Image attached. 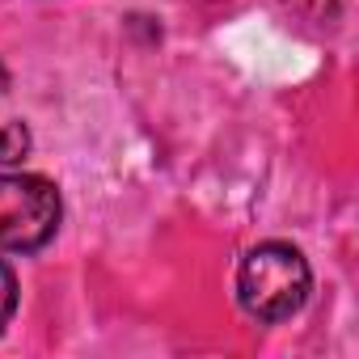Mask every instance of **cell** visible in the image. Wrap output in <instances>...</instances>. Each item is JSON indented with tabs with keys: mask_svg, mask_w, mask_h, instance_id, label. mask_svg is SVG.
Segmentation results:
<instances>
[{
	"mask_svg": "<svg viewBox=\"0 0 359 359\" xmlns=\"http://www.w3.org/2000/svg\"><path fill=\"white\" fill-rule=\"evenodd\" d=\"M13 313H18V275L9 262H0V334L13 321Z\"/></svg>",
	"mask_w": 359,
	"mask_h": 359,
	"instance_id": "4",
	"label": "cell"
},
{
	"mask_svg": "<svg viewBox=\"0 0 359 359\" xmlns=\"http://www.w3.org/2000/svg\"><path fill=\"white\" fill-rule=\"evenodd\" d=\"M30 127L26 123H5L0 127V165H22L30 156Z\"/></svg>",
	"mask_w": 359,
	"mask_h": 359,
	"instance_id": "3",
	"label": "cell"
},
{
	"mask_svg": "<svg viewBox=\"0 0 359 359\" xmlns=\"http://www.w3.org/2000/svg\"><path fill=\"white\" fill-rule=\"evenodd\" d=\"M309 292H313V271L304 254L287 241H262L237 266V300L262 325L296 317Z\"/></svg>",
	"mask_w": 359,
	"mask_h": 359,
	"instance_id": "1",
	"label": "cell"
},
{
	"mask_svg": "<svg viewBox=\"0 0 359 359\" xmlns=\"http://www.w3.org/2000/svg\"><path fill=\"white\" fill-rule=\"evenodd\" d=\"M60 191L39 173H0V254H34L60 233Z\"/></svg>",
	"mask_w": 359,
	"mask_h": 359,
	"instance_id": "2",
	"label": "cell"
}]
</instances>
